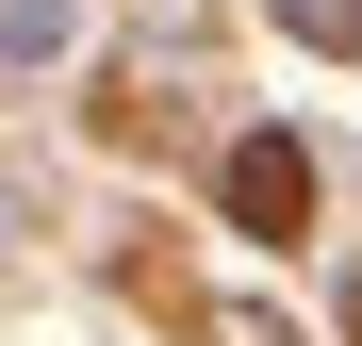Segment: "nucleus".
<instances>
[{"instance_id":"2","label":"nucleus","mask_w":362,"mask_h":346,"mask_svg":"<svg viewBox=\"0 0 362 346\" xmlns=\"http://www.w3.org/2000/svg\"><path fill=\"white\" fill-rule=\"evenodd\" d=\"M66 33H83V0H0V50H17V67H49Z\"/></svg>"},{"instance_id":"3","label":"nucleus","mask_w":362,"mask_h":346,"mask_svg":"<svg viewBox=\"0 0 362 346\" xmlns=\"http://www.w3.org/2000/svg\"><path fill=\"white\" fill-rule=\"evenodd\" d=\"M280 33H313V50H362V0H280Z\"/></svg>"},{"instance_id":"1","label":"nucleus","mask_w":362,"mask_h":346,"mask_svg":"<svg viewBox=\"0 0 362 346\" xmlns=\"http://www.w3.org/2000/svg\"><path fill=\"white\" fill-rule=\"evenodd\" d=\"M296 198H313L296 149H247V165H230V214H247V231H296Z\"/></svg>"}]
</instances>
